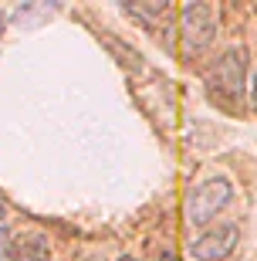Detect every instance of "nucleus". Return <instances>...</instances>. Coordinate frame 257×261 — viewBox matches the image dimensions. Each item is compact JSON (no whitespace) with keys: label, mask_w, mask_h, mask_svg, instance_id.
Wrapping results in <instances>:
<instances>
[{"label":"nucleus","mask_w":257,"mask_h":261,"mask_svg":"<svg viewBox=\"0 0 257 261\" xmlns=\"http://www.w3.org/2000/svg\"><path fill=\"white\" fill-rule=\"evenodd\" d=\"M217 38V7H210L203 0H193L183 7L180 17V44L186 58H196L213 44Z\"/></svg>","instance_id":"1"},{"label":"nucleus","mask_w":257,"mask_h":261,"mask_svg":"<svg viewBox=\"0 0 257 261\" xmlns=\"http://www.w3.org/2000/svg\"><path fill=\"white\" fill-rule=\"evenodd\" d=\"M159 261H176V254H173V251H162V258Z\"/></svg>","instance_id":"7"},{"label":"nucleus","mask_w":257,"mask_h":261,"mask_svg":"<svg viewBox=\"0 0 257 261\" xmlns=\"http://www.w3.org/2000/svg\"><path fill=\"white\" fill-rule=\"evenodd\" d=\"M234 187L223 176H213V180H203L200 187L190 190V200H186V217L190 224H207L210 217H217L223 207H227Z\"/></svg>","instance_id":"3"},{"label":"nucleus","mask_w":257,"mask_h":261,"mask_svg":"<svg viewBox=\"0 0 257 261\" xmlns=\"http://www.w3.org/2000/svg\"><path fill=\"white\" fill-rule=\"evenodd\" d=\"M17 261H51V251L41 238H34L27 244H17Z\"/></svg>","instance_id":"5"},{"label":"nucleus","mask_w":257,"mask_h":261,"mask_svg":"<svg viewBox=\"0 0 257 261\" xmlns=\"http://www.w3.org/2000/svg\"><path fill=\"white\" fill-rule=\"evenodd\" d=\"M254 106H257V75H254Z\"/></svg>","instance_id":"8"},{"label":"nucleus","mask_w":257,"mask_h":261,"mask_svg":"<svg viewBox=\"0 0 257 261\" xmlns=\"http://www.w3.org/2000/svg\"><path fill=\"white\" fill-rule=\"evenodd\" d=\"M244 75H247V55L240 48H230L227 55L217 58V65H213V71L207 78V88L217 98H223V102L234 106L244 95Z\"/></svg>","instance_id":"2"},{"label":"nucleus","mask_w":257,"mask_h":261,"mask_svg":"<svg viewBox=\"0 0 257 261\" xmlns=\"http://www.w3.org/2000/svg\"><path fill=\"white\" fill-rule=\"evenodd\" d=\"M7 241H10V234L0 227V261H7Z\"/></svg>","instance_id":"6"},{"label":"nucleus","mask_w":257,"mask_h":261,"mask_svg":"<svg viewBox=\"0 0 257 261\" xmlns=\"http://www.w3.org/2000/svg\"><path fill=\"white\" fill-rule=\"evenodd\" d=\"M119 261H135V258H119Z\"/></svg>","instance_id":"10"},{"label":"nucleus","mask_w":257,"mask_h":261,"mask_svg":"<svg viewBox=\"0 0 257 261\" xmlns=\"http://www.w3.org/2000/svg\"><path fill=\"white\" fill-rule=\"evenodd\" d=\"M234 248H237V227H234V224H220V227H210L207 234L196 238V244H193V258L223 261Z\"/></svg>","instance_id":"4"},{"label":"nucleus","mask_w":257,"mask_h":261,"mask_svg":"<svg viewBox=\"0 0 257 261\" xmlns=\"http://www.w3.org/2000/svg\"><path fill=\"white\" fill-rule=\"evenodd\" d=\"M0 31H4V14H0Z\"/></svg>","instance_id":"9"}]
</instances>
